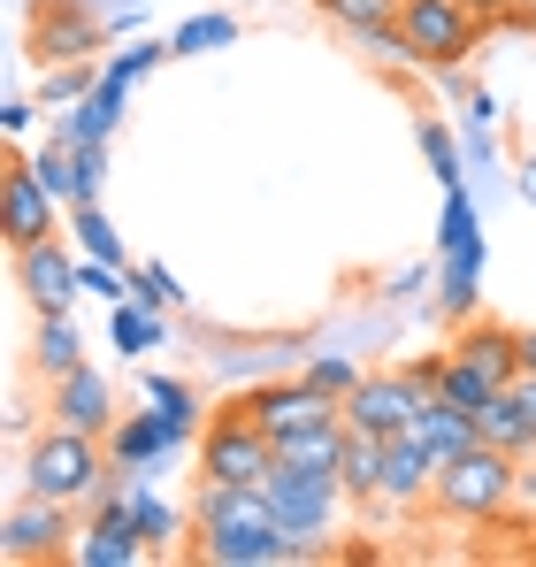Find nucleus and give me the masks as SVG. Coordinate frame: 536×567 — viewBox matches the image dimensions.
I'll return each mask as SVG.
<instances>
[{
  "mask_svg": "<svg viewBox=\"0 0 536 567\" xmlns=\"http://www.w3.org/2000/svg\"><path fill=\"white\" fill-rule=\"evenodd\" d=\"M78 261H85V254H62V238H39V246H23V254H16V277H23V291H31V307H39V315H62V307H78V299H85Z\"/></svg>",
  "mask_w": 536,
  "mask_h": 567,
  "instance_id": "nucleus-13",
  "label": "nucleus"
},
{
  "mask_svg": "<svg viewBox=\"0 0 536 567\" xmlns=\"http://www.w3.org/2000/svg\"><path fill=\"white\" fill-rule=\"evenodd\" d=\"M467 8H475L483 23H506V31H536L529 16H522V0H467Z\"/></svg>",
  "mask_w": 536,
  "mask_h": 567,
  "instance_id": "nucleus-39",
  "label": "nucleus"
},
{
  "mask_svg": "<svg viewBox=\"0 0 536 567\" xmlns=\"http://www.w3.org/2000/svg\"><path fill=\"white\" fill-rule=\"evenodd\" d=\"M169 62V39H131L123 54H107L100 62V78H115V85H138V78H154Z\"/></svg>",
  "mask_w": 536,
  "mask_h": 567,
  "instance_id": "nucleus-31",
  "label": "nucleus"
},
{
  "mask_svg": "<svg viewBox=\"0 0 536 567\" xmlns=\"http://www.w3.org/2000/svg\"><path fill=\"white\" fill-rule=\"evenodd\" d=\"M353 47L368 54V62H383V70H414V54H406V39H399V16H391V23H368V31H353Z\"/></svg>",
  "mask_w": 536,
  "mask_h": 567,
  "instance_id": "nucleus-34",
  "label": "nucleus"
},
{
  "mask_svg": "<svg viewBox=\"0 0 536 567\" xmlns=\"http://www.w3.org/2000/svg\"><path fill=\"white\" fill-rule=\"evenodd\" d=\"M246 414L261 422L268 437L284 445V437H299V430H322V422H346V399H330V391H315L307 377H276V383H254L246 391Z\"/></svg>",
  "mask_w": 536,
  "mask_h": 567,
  "instance_id": "nucleus-9",
  "label": "nucleus"
},
{
  "mask_svg": "<svg viewBox=\"0 0 536 567\" xmlns=\"http://www.w3.org/2000/svg\"><path fill=\"white\" fill-rule=\"evenodd\" d=\"M100 8H146V0H100Z\"/></svg>",
  "mask_w": 536,
  "mask_h": 567,
  "instance_id": "nucleus-45",
  "label": "nucleus"
},
{
  "mask_svg": "<svg viewBox=\"0 0 536 567\" xmlns=\"http://www.w3.org/2000/svg\"><path fill=\"white\" fill-rule=\"evenodd\" d=\"M430 291H437V269H399V277L383 284L391 307H414V299H430Z\"/></svg>",
  "mask_w": 536,
  "mask_h": 567,
  "instance_id": "nucleus-38",
  "label": "nucleus"
},
{
  "mask_svg": "<svg viewBox=\"0 0 536 567\" xmlns=\"http://www.w3.org/2000/svg\"><path fill=\"white\" fill-rule=\"evenodd\" d=\"M514 506H522V514H536V453L522 461V483H514Z\"/></svg>",
  "mask_w": 536,
  "mask_h": 567,
  "instance_id": "nucleus-41",
  "label": "nucleus"
},
{
  "mask_svg": "<svg viewBox=\"0 0 536 567\" xmlns=\"http://www.w3.org/2000/svg\"><path fill=\"white\" fill-rule=\"evenodd\" d=\"M276 537H284V529H230V522H207V529H192V560L199 567H268L276 560Z\"/></svg>",
  "mask_w": 536,
  "mask_h": 567,
  "instance_id": "nucleus-17",
  "label": "nucleus"
},
{
  "mask_svg": "<svg viewBox=\"0 0 536 567\" xmlns=\"http://www.w3.org/2000/svg\"><path fill=\"white\" fill-rule=\"evenodd\" d=\"M483 16L467 0H399V39L414 54V70H467V54L483 47Z\"/></svg>",
  "mask_w": 536,
  "mask_h": 567,
  "instance_id": "nucleus-3",
  "label": "nucleus"
},
{
  "mask_svg": "<svg viewBox=\"0 0 536 567\" xmlns=\"http://www.w3.org/2000/svg\"><path fill=\"white\" fill-rule=\"evenodd\" d=\"M261 491H268V506H276V529H284V537H315V545L338 529V514H346V498H353L338 475L284 468V461H276V475H268Z\"/></svg>",
  "mask_w": 536,
  "mask_h": 567,
  "instance_id": "nucleus-5",
  "label": "nucleus"
},
{
  "mask_svg": "<svg viewBox=\"0 0 536 567\" xmlns=\"http://www.w3.org/2000/svg\"><path fill=\"white\" fill-rule=\"evenodd\" d=\"M452 353H460L467 369H483V377L498 383V391L522 377V330H498V322H460Z\"/></svg>",
  "mask_w": 536,
  "mask_h": 567,
  "instance_id": "nucleus-18",
  "label": "nucleus"
},
{
  "mask_svg": "<svg viewBox=\"0 0 536 567\" xmlns=\"http://www.w3.org/2000/svg\"><path fill=\"white\" fill-rule=\"evenodd\" d=\"M162 330H169V322H162V307H138V299H115V307H107V346H115L123 361L154 353V346H162Z\"/></svg>",
  "mask_w": 536,
  "mask_h": 567,
  "instance_id": "nucleus-25",
  "label": "nucleus"
},
{
  "mask_svg": "<svg viewBox=\"0 0 536 567\" xmlns=\"http://www.w3.org/2000/svg\"><path fill=\"white\" fill-rule=\"evenodd\" d=\"M506 391H514V406H522V414H529V422H536V369H522V377L506 383Z\"/></svg>",
  "mask_w": 536,
  "mask_h": 567,
  "instance_id": "nucleus-42",
  "label": "nucleus"
},
{
  "mask_svg": "<svg viewBox=\"0 0 536 567\" xmlns=\"http://www.w3.org/2000/svg\"><path fill=\"white\" fill-rule=\"evenodd\" d=\"M514 192L536 207V154H522V162H514Z\"/></svg>",
  "mask_w": 536,
  "mask_h": 567,
  "instance_id": "nucleus-44",
  "label": "nucleus"
},
{
  "mask_svg": "<svg viewBox=\"0 0 536 567\" xmlns=\"http://www.w3.org/2000/svg\"><path fill=\"white\" fill-rule=\"evenodd\" d=\"M223 47H238V16H230V8L177 16V31H169V54H177V62H192V54H223Z\"/></svg>",
  "mask_w": 536,
  "mask_h": 567,
  "instance_id": "nucleus-24",
  "label": "nucleus"
},
{
  "mask_svg": "<svg viewBox=\"0 0 536 567\" xmlns=\"http://www.w3.org/2000/svg\"><path fill=\"white\" fill-rule=\"evenodd\" d=\"M70 537H78V506L62 498H16L8 522H0V553L16 567H39V560H70Z\"/></svg>",
  "mask_w": 536,
  "mask_h": 567,
  "instance_id": "nucleus-7",
  "label": "nucleus"
},
{
  "mask_svg": "<svg viewBox=\"0 0 536 567\" xmlns=\"http://www.w3.org/2000/svg\"><path fill=\"white\" fill-rule=\"evenodd\" d=\"M483 269H491L483 230H475V238H460V246H445V254H437V315L475 322V307H483Z\"/></svg>",
  "mask_w": 536,
  "mask_h": 567,
  "instance_id": "nucleus-14",
  "label": "nucleus"
},
{
  "mask_svg": "<svg viewBox=\"0 0 536 567\" xmlns=\"http://www.w3.org/2000/svg\"><path fill=\"white\" fill-rule=\"evenodd\" d=\"M70 246H78L85 261H115V269H131V246H123V230H115L100 207H70Z\"/></svg>",
  "mask_w": 536,
  "mask_h": 567,
  "instance_id": "nucleus-27",
  "label": "nucleus"
},
{
  "mask_svg": "<svg viewBox=\"0 0 536 567\" xmlns=\"http://www.w3.org/2000/svg\"><path fill=\"white\" fill-rule=\"evenodd\" d=\"M299 377L315 383V391H330V399H353V383L368 377V369H360V353H307Z\"/></svg>",
  "mask_w": 536,
  "mask_h": 567,
  "instance_id": "nucleus-32",
  "label": "nucleus"
},
{
  "mask_svg": "<svg viewBox=\"0 0 536 567\" xmlns=\"http://www.w3.org/2000/svg\"><path fill=\"white\" fill-rule=\"evenodd\" d=\"M31 361H39L47 377H70V369L85 361V338H78V322H70V307H62V315H39V338H31Z\"/></svg>",
  "mask_w": 536,
  "mask_h": 567,
  "instance_id": "nucleus-26",
  "label": "nucleus"
},
{
  "mask_svg": "<svg viewBox=\"0 0 536 567\" xmlns=\"http://www.w3.org/2000/svg\"><path fill=\"white\" fill-rule=\"evenodd\" d=\"M123 100H131V85L100 78V85H92V93L78 100V107H62L54 123H62V131H70L78 146H107V138H115V123H123Z\"/></svg>",
  "mask_w": 536,
  "mask_h": 567,
  "instance_id": "nucleus-19",
  "label": "nucleus"
},
{
  "mask_svg": "<svg viewBox=\"0 0 536 567\" xmlns=\"http://www.w3.org/2000/svg\"><path fill=\"white\" fill-rule=\"evenodd\" d=\"M115 31H107V8L100 0H47L39 16H31V54L54 70V62H92L100 47H107Z\"/></svg>",
  "mask_w": 536,
  "mask_h": 567,
  "instance_id": "nucleus-8",
  "label": "nucleus"
},
{
  "mask_svg": "<svg viewBox=\"0 0 536 567\" xmlns=\"http://www.w3.org/2000/svg\"><path fill=\"white\" fill-rule=\"evenodd\" d=\"M131 299H138V307H162V315H169V307H184V284L169 277L162 261H138V269H131Z\"/></svg>",
  "mask_w": 536,
  "mask_h": 567,
  "instance_id": "nucleus-35",
  "label": "nucleus"
},
{
  "mask_svg": "<svg viewBox=\"0 0 536 567\" xmlns=\"http://www.w3.org/2000/svg\"><path fill=\"white\" fill-rule=\"evenodd\" d=\"M338 31H368V23H391L399 16V0H315Z\"/></svg>",
  "mask_w": 536,
  "mask_h": 567,
  "instance_id": "nucleus-36",
  "label": "nucleus"
},
{
  "mask_svg": "<svg viewBox=\"0 0 536 567\" xmlns=\"http://www.w3.org/2000/svg\"><path fill=\"white\" fill-rule=\"evenodd\" d=\"M31 169H39V185L62 199V215L78 207V192H85V154H78V138H70L62 123H54V138H47V146L31 154Z\"/></svg>",
  "mask_w": 536,
  "mask_h": 567,
  "instance_id": "nucleus-21",
  "label": "nucleus"
},
{
  "mask_svg": "<svg viewBox=\"0 0 536 567\" xmlns=\"http://www.w3.org/2000/svg\"><path fill=\"white\" fill-rule=\"evenodd\" d=\"M522 16H529V23H536V0H522Z\"/></svg>",
  "mask_w": 536,
  "mask_h": 567,
  "instance_id": "nucleus-46",
  "label": "nucleus"
},
{
  "mask_svg": "<svg viewBox=\"0 0 536 567\" xmlns=\"http://www.w3.org/2000/svg\"><path fill=\"white\" fill-rule=\"evenodd\" d=\"M422 399H430V383L414 377L406 361H399V369H368V377L353 383V399H346V422H353V430H375V437H399V430L422 414Z\"/></svg>",
  "mask_w": 536,
  "mask_h": 567,
  "instance_id": "nucleus-10",
  "label": "nucleus"
},
{
  "mask_svg": "<svg viewBox=\"0 0 536 567\" xmlns=\"http://www.w3.org/2000/svg\"><path fill=\"white\" fill-rule=\"evenodd\" d=\"M107 461H115V453H107V437L54 422V430H39V437H31V453H23V491H31V498L85 506L92 491L107 483Z\"/></svg>",
  "mask_w": 536,
  "mask_h": 567,
  "instance_id": "nucleus-1",
  "label": "nucleus"
},
{
  "mask_svg": "<svg viewBox=\"0 0 536 567\" xmlns=\"http://www.w3.org/2000/svg\"><path fill=\"white\" fill-rule=\"evenodd\" d=\"M406 430H414V437L437 453V475H445V461H460V453H475V445H483L475 414H467L460 399H445V391H430V399H422V414H414Z\"/></svg>",
  "mask_w": 536,
  "mask_h": 567,
  "instance_id": "nucleus-16",
  "label": "nucleus"
},
{
  "mask_svg": "<svg viewBox=\"0 0 536 567\" xmlns=\"http://www.w3.org/2000/svg\"><path fill=\"white\" fill-rule=\"evenodd\" d=\"M346 437H353L346 422H322V430H299V437H284V445H276V461H284V468L338 475V468H346Z\"/></svg>",
  "mask_w": 536,
  "mask_h": 567,
  "instance_id": "nucleus-23",
  "label": "nucleus"
},
{
  "mask_svg": "<svg viewBox=\"0 0 536 567\" xmlns=\"http://www.w3.org/2000/svg\"><path fill=\"white\" fill-rule=\"evenodd\" d=\"M483 230V192L475 185H445V215H437V254L460 246V238H475Z\"/></svg>",
  "mask_w": 536,
  "mask_h": 567,
  "instance_id": "nucleus-28",
  "label": "nucleus"
},
{
  "mask_svg": "<svg viewBox=\"0 0 536 567\" xmlns=\"http://www.w3.org/2000/svg\"><path fill=\"white\" fill-rule=\"evenodd\" d=\"M475 430H483V445H498V453H514V461L536 453V422L514 406V391H491V399L475 406Z\"/></svg>",
  "mask_w": 536,
  "mask_h": 567,
  "instance_id": "nucleus-20",
  "label": "nucleus"
},
{
  "mask_svg": "<svg viewBox=\"0 0 536 567\" xmlns=\"http://www.w3.org/2000/svg\"><path fill=\"white\" fill-rule=\"evenodd\" d=\"M31 115H39V100H31V93H8V107H0V131H8V138H23V131H31Z\"/></svg>",
  "mask_w": 536,
  "mask_h": 567,
  "instance_id": "nucleus-40",
  "label": "nucleus"
},
{
  "mask_svg": "<svg viewBox=\"0 0 536 567\" xmlns=\"http://www.w3.org/2000/svg\"><path fill=\"white\" fill-rule=\"evenodd\" d=\"M92 85H100V62H54L39 78V107H78Z\"/></svg>",
  "mask_w": 536,
  "mask_h": 567,
  "instance_id": "nucleus-30",
  "label": "nucleus"
},
{
  "mask_svg": "<svg viewBox=\"0 0 536 567\" xmlns=\"http://www.w3.org/2000/svg\"><path fill=\"white\" fill-rule=\"evenodd\" d=\"M199 430H207V422H192V414H169V406H154V399H146V414H123V422L107 430V453H115V468L169 475L184 445H199Z\"/></svg>",
  "mask_w": 536,
  "mask_h": 567,
  "instance_id": "nucleus-6",
  "label": "nucleus"
},
{
  "mask_svg": "<svg viewBox=\"0 0 536 567\" xmlns=\"http://www.w3.org/2000/svg\"><path fill=\"white\" fill-rule=\"evenodd\" d=\"M467 115H483V123H498V115H506V100H498L491 85H483V93H467Z\"/></svg>",
  "mask_w": 536,
  "mask_h": 567,
  "instance_id": "nucleus-43",
  "label": "nucleus"
},
{
  "mask_svg": "<svg viewBox=\"0 0 536 567\" xmlns=\"http://www.w3.org/2000/svg\"><path fill=\"white\" fill-rule=\"evenodd\" d=\"M54 422L107 437V430H115V383L100 377V369H85V361H78L70 377H54Z\"/></svg>",
  "mask_w": 536,
  "mask_h": 567,
  "instance_id": "nucleus-15",
  "label": "nucleus"
},
{
  "mask_svg": "<svg viewBox=\"0 0 536 567\" xmlns=\"http://www.w3.org/2000/svg\"><path fill=\"white\" fill-rule=\"evenodd\" d=\"M192 453H199V475H215V483H254V491H261L268 475H276V437H268L246 406L207 414V430H199Z\"/></svg>",
  "mask_w": 536,
  "mask_h": 567,
  "instance_id": "nucleus-4",
  "label": "nucleus"
},
{
  "mask_svg": "<svg viewBox=\"0 0 536 567\" xmlns=\"http://www.w3.org/2000/svg\"><path fill=\"white\" fill-rule=\"evenodd\" d=\"M514 483H522V461H514V453H498V445H475V453L445 461L437 491H430V506H437L445 522H467V529H483V522H506V514H514Z\"/></svg>",
  "mask_w": 536,
  "mask_h": 567,
  "instance_id": "nucleus-2",
  "label": "nucleus"
},
{
  "mask_svg": "<svg viewBox=\"0 0 536 567\" xmlns=\"http://www.w3.org/2000/svg\"><path fill=\"white\" fill-rule=\"evenodd\" d=\"M54 215H62V199L39 185V169H31L23 154H8V177H0V230H8V254H23V246H39V238H62Z\"/></svg>",
  "mask_w": 536,
  "mask_h": 567,
  "instance_id": "nucleus-11",
  "label": "nucleus"
},
{
  "mask_svg": "<svg viewBox=\"0 0 536 567\" xmlns=\"http://www.w3.org/2000/svg\"><path fill=\"white\" fill-rule=\"evenodd\" d=\"M437 391H445V399H460V406L475 414V406H483V399H491L498 383L483 377V369H467V361H460V353H452V346H445V369H437Z\"/></svg>",
  "mask_w": 536,
  "mask_h": 567,
  "instance_id": "nucleus-33",
  "label": "nucleus"
},
{
  "mask_svg": "<svg viewBox=\"0 0 536 567\" xmlns=\"http://www.w3.org/2000/svg\"><path fill=\"white\" fill-rule=\"evenodd\" d=\"M422 162H430V177H437V185H467V162H460V131H452V123H437V115L422 123Z\"/></svg>",
  "mask_w": 536,
  "mask_h": 567,
  "instance_id": "nucleus-29",
  "label": "nucleus"
},
{
  "mask_svg": "<svg viewBox=\"0 0 536 567\" xmlns=\"http://www.w3.org/2000/svg\"><path fill=\"white\" fill-rule=\"evenodd\" d=\"M353 430V422H346ZM383 461H391V437H375V430H353L346 437V468H338V483L353 491V506H368L375 491H383Z\"/></svg>",
  "mask_w": 536,
  "mask_h": 567,
  "instance_id": "nucleus-22",
  "label": "nucleus"
},
{
  "mask_svg": "<svg viewBox=\"0 0 536 567\" xmlns=\"http://www.w3.org/2000/svg\"><path fill=\"white\" fill-rule=\"evenodd\" d=\"M146 399H154V406H169V414H192V422H207L199 391H192L184 377H162V369H154V377H146Z\"/></svg>",
  "mask_w": 536,
  "mask_h": 567,
  "instance_id": "nucleus-37",
  "label": "nucleus"
},
{
  "mask_svg": "<svg viewBox=\"0 0 536 567\" xmlns=\"http://www.w3.org/2000/svg\"><path fill=\"white\" fill-rule=\"evenodd\" d=\"M430 491H437V453H430L414 430H399V437H391V461H383V491H375L360 514H414Z\"/></svg>",
  "mask_w": 536,
  "mask_h": 567,
  "instance_id": "nucleus-12",
  "label": "nucleus"
}]
</instances>
